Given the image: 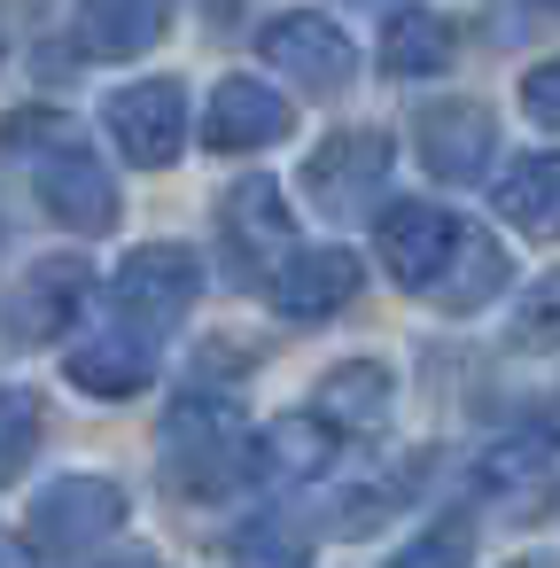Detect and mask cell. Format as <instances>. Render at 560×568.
<instances>
[{
  "instance_id": "cell-16",
  "label": "cell",
  "mask_w": 560,
  "mask_h": 568,
  "mask_svg": "<svg viewBox=\"0 0 560 568\" xmlns=\"http://www.w3.org/2000/svg\"><path fill=\"white\" fill-rule=\"evenodd\" d=\"M498 219L521 234H560V156H521L498 180Z\"/></svg>"
},
{
  "instance_id": "cell-18",
  "label": "cell",
  "mask_w": 560,
  "mask_h": 568,
  "mask_svg": "<svg viewBox=\"0 0 560 568\" xmlns=\"http://www.w3.org/2000/svg\"><path fill=\"white\" fill-rule=\"evenodd\" d=\"M381 413H389V374H381V366L350 358V366H335V374L319 382V420H327V428H374Z\"/></svg>"
},
{
  "instance_id": "cell-3",
  "label": "cell",
  "mask_w": 560,
  "mask_h": 568,
  "mask_svg": "<svg viewBox=\"0 0 560 568\" xmlns=\"http://www.w3.org/2000/svg\"><path fill=\"white\" fill-rule=\"evenodd\" d=\"M118 521H125V490L102 483V475H63V483H48V490L32 498V537H40L48 552H86V545H102Z\"/></svg>"
},
{
  "instance_id": "cell-27",
  "label": "cell",
  "mask_w": 560,
  "mask_h": 568,
  "mask_svg": "<svg viewBox=\"0 0 560 568\" xmlns=\"http://www.w3.org/2000/svg\"><path fill=\"white\" fill-rule=\"evenodd\" d=\"M358 9H397V0H358Z\"/></svg>"
},
{
  "instance_id": "cell-12",
  "label": "cell",
  "mask_w": 560,
  "mask_h": 568,
  "mask_svg": "<svg viewBox=\"0 0 560 568\" xmlns=\"http://www.w3.org/2000/svg\"><path fill=\"white\" fill-rule=\"evenodd\" d=\"M164 17H172V0H79L71 40H79V55L125 63V55H149L164 40Z\"/></svg>"
},
{
  "instance_id": "cell-15",
  "label": "cell",
  "mask_w": 560,
  "mask_h": 568,
  "mask_svg": "<svg viewBox=\"0 0 560 568\" xmlns=\"http://www.w3.org/2000/svg\"><path fill=\"white\" fill-rule=\"evenodd\" d=\"M498 288H506V250H498L482 226H459L451 250H444V265H436V281H428V296H436L444 312H475V304H490Z\"/></svg>"
},
{
  "instance_id": "cell-10",
  "label": "cell",
  "mask_w": 560,
  "mask_h": 568,
  "mask_svg": "<svg viewBox=\"0 0 560 568\" xmlns=\"http://www.w3.org/2000/svg\"><path fill=\"white\" fill-rule=\"evenodd\" d=\"M358 296V257L350 250H296L273 265V312L281 320H327Z\"/></svg>"
},
{
  "instance_id": "cell-17",
  "label": "cell",
  "mask_w": 560,
  "mask_h": 568,
  "mask_svg": "<svg viewBox=\"0 0 560 568\" xmlns=\"http://www.w3.org/2000/svg\"><path fill=\"white\" fill-rule=\"evenodd\" d=\"M226 234H234V250H250V257H288V203H281V187H273V180L234 187V195H226Z\"/></svg>"
},
{
  "instance_id": "cell-28",
  "label": "cell",
  "mask_w": 560,
  "mask_h": 568,
  "mask_svg": "<svg viewBox=\"0 0 560 568\" xmlns=\"http://www.w3.org/2000/svg\"><path fill=\"white\" fill-rule=\"evenodd\" d=\"M544 9H560V0H544Z\"/></svg>"
},
{
  "instance_id": "cell-8",
  "label": "cell",
  "mask_w": 560,
  "mask_h": 568,
  "mask_svg": "<svg viewBox=\"0 0 560 568\" xmlns=\"http://www.w3.org/2000/svg\"><path fill=\"white\" fill-rule=\"evenodd\" d=\"M451 234H459V219H444L436 203H389L381 226H374V250H381L397 288H428L444 250H451Z\"/></svg>"
},
{
  "instance_id": "cell-24",
  "label": "cell",
  "mask_w": 560,
  "mask_h": 568,
  "mask_svg": "<svg viewBox=\"0 0 560 568\" xmlns=\"http://www.w3.org/2000/svg\"><path fill=\"white\" fill-rule=\"evenodd\" d=\"M521 110H529L537 125H560V55H552V63H537V71L521 79Z\"/></svg>"
},
{
  "instance_id": "cell-1",
  "label": "cell",
  "mask_w": 560,
  "mask_h": 568,
  "mask_svg": "<svg viewBox=\"0 0 560 568\" xmlns=\"http://www.w3.org/2000/svg\"><path fill=\"white\" fill-rule=\"evenodd\" d=\"M257 467V444L250 428L234 420V405L218 397H187L172 420H164V475L195 498H226L242 475Z\"/></svg>"
},
{
  "instance_id": "cell-6",
  "label": "cell",
  "mask_w": 560,
  "mask_h": 568,
  "mask_svg": "<svg viewBox=\"0 0 560 568\" xmlns=\"http://www.w3.org/2000/svg\"><path fill=\"white\" fill-rule=\"evenodd\" d=\"M265 63L288 71V79H304L312 94H335V87H350L358 48H350L327 17H281V24L265 32Z\"/></svg>"
},
{
  "instance_id": "cell-26",
  "label": "cell",
  "mask_w": 560,
  "mask_h": 568,
  "mask_svg": "<svg viewBox=\"0 0 560 568\" xmlns=\"http://www.w3.org/2000/svg\"><path fill=\"white\" fill-rule=\"evenodd\" d=\"M234 552H250V560H296V552H304V537H281V529H242V537H234Z\"/></svg>"
},
{
  "instance_id": "cell-9",
  "label": "cell",
  "mask_w": 560,
  "mask_h": 568,
  "mask_svg": "<svg viewBox=\"0 0 560 568\" xmlns=\"http://www.w3.org/2000/svg\"><path fill=\"white\" fill-rule=\"evenodd\" d=\"M490 149H498V118H490L482 102H436V110L420 118V156H428V172L451 180V187L482 180Z\"/></svg>"
},
{
  "instance_id": "cell-21",
  "label": "cell",
  "mask_w": 560,
  "mask_h": 568,
  "mask_svg": "<svg viewBox=\"0 0 560 568\" xmlns=\"http://www.w3.org/2000/svg\"><path fill=\"white\" fill-rule=\"evenodd\" d=\"M40 444V397L32 389H0V483H9Z\"/></svg>"
},
{
  "instance_id": "cell-25",
  "label": "cell",
  "mask_w": 560,
  "mask_h": 568,
  "mask_svg": "<svg viewBox=\"0 0 560 568\" xmlns=\"http://www.w3.org/2000/svg\"><path fill=\"white\" fill-rule=\"evenodd\" d=\"M475 552V537L467 529H428V537H413L405 545V560H467Z\"/></svg>"
},
{
  "instance_id": "cell-11",
  "label": "cell",
  "mask_w": 560,
  "mask_h": 568,
  "mask_svg": "<svg viewBox=\"0 0 560 568\" xmlns=\"http://www.w3.org/2000/svg\"><path fill=\"white\" fill-rule=\"evenodd\" d=\"M288 133V102L265 87V79H226L211 94V118H203V141L226 149V156H250V149H273Z\"/></svg>"
},
{
  "instance_id": "cell-20",
  "label": "cell",
  "mask_w": 560,
  "mask_h": 568,
  "mask_svg": "<svg viewBox=\"0 0 560 568\" xmlns=\"http://www.w3.org/2000/svg\"><path fill=\"white\" fill-rule=\"evenodd\" d=\"M482 483H490L498 498H544V483H552V436H544V428H529V436L490 444Z\"/></svg>"
},
{
  "instance_id": "cell-7",
  "label": "cell",
  "mask_w": 560,
  "mask_h": 568,
  "mask_svg": "<svg viewBox=\"0 0 560 568\" xmlns=\"http://www.w3.org/2000/svg\"><path fill=\"white\" fill-rule=\"evenodd\" d=\"M40 203H48L71 234H110V226H118V187H110V172H102L86 149H71V133H63V149L40 164Z\"/></svg>"
},
{
  "instance_id": "cell-14",
  "label": "cell",
  "mask_w": 560,
  "mask_h": 568,
  "mask_svg": "<svg viewBox=\"0 0 560 568\" xmlns=\"http://www.w3.org/2000/svg\"><path fill=\"white\" fill-rule=\"evenodd\" d=\"M79 304H86V265H79V257H48V265H32V273L17 281L9 327H17L24 343H48L55 327H71Z\"/></svg>"
},
{
  "instance_id": "cell-5",
  "label": "cell",
  "mask_w": 560,
  "mask_h": 568,
  "mask_svg": "<svg viewBox=\"0 0 560 568\" xmlns=\"http://www.w3.org/2000/svg\"><path fill=\"white\" fill-rule=\"evenodd\" d=\"M381 172H389V141H381V133H335V141L312 149V164H304V195H312L327 219H358V211L374 203Z\"/></svg>"
},
{
  "instance_id": "cell-2",
  "label": "cell",
  "mask_w": 560,
  "mask_h": 568,
  "mask_svg": "<svg viewBox=\"0 0 560 568\" xmlns=\"http://www.w3.org/2000/svg\"><path fill=\"white\" fill-rule=\"evenodd\" d=\"M102 118H110L118 149H125V164H141V172L172 164V156H180V141H187V94H180L172 79H141V87H118Z\"/></svg>"
},
{
  "instance_id": "cell-23",
  "label": "cell",
  "mask_w": 560,
  "mask_h": 568,
  "mask_svg": "<svg viewBox=\"0 0 560 568\" xmlns=\"http://www.w3.org/2000/svg\"><path fill=\"white\" fill-rule=\"evenodd\" d=\"M265 444L281 452V467H319V459H327V420L288 413V420H273V428H265Z\"/></svg>"
},
{
  "instance_id": "cell-4",
  "label": "cell",
  "mask_w": 560,
  "mask_h": 568,
  "mask_svg": "<svg viewBox=\"0 0 560 568\" xmlns=\"http://www.w3.org/2000/svg\"><path fill=\"white\" fill-rule=\"evenodd\" d=\"M195 288H203V273H195V257L172 250V242H149V250H133V257L118 265V312H125L133 327H149V335L172 327V320H187Z\"/></svg>"
},
{
  "instance_id": "cell-19",
  "label": "cell",
  "mask_w": 560,
  "mask_h": 568,
  "mask_svg": "<svg viewBox=\"0 0 560 568\" xmlns=\"http://www.w3.org/2000/svg\"><path fill=\"white\" fill-rule=\"evenodd\" d=\"M381 63H389L397 79H436V71L451 63V24L428 17V9H405V17L389 24V40H381Z\"/></svg>"
},
{
  "instance_id": "cell-13",
  "label": "cell",
  "mask_w": 560,
  "mask_h": 568,
  "mask_svg": "<svg viewBox=\"0 0 560 568\" xmlns=\"http://www.w3.org/2000/svg\"><path fill=\"white\" fill-rule=\"evenodd\" d=\"M71 382H79L86 397H133V389H149V382H156V343H149V327L86 335V343L71 351Z\"/></svg>"
},
{
  "instance_id": "cell-22",
  "label": "cell",
  "mask_w": 560,
  "mask_h": 568,
  "mask_svg": "<svg viewBox=\"0 0 560 568\" xmlns=\"http://www.w3.org/2000/svg\"><path fill=\"white\" fill-rule=\"evenodd\" d=\"M513 343H521V351H560V273H544V281L521 296V312H513Z\"/></svg>"
}]
</instances>
